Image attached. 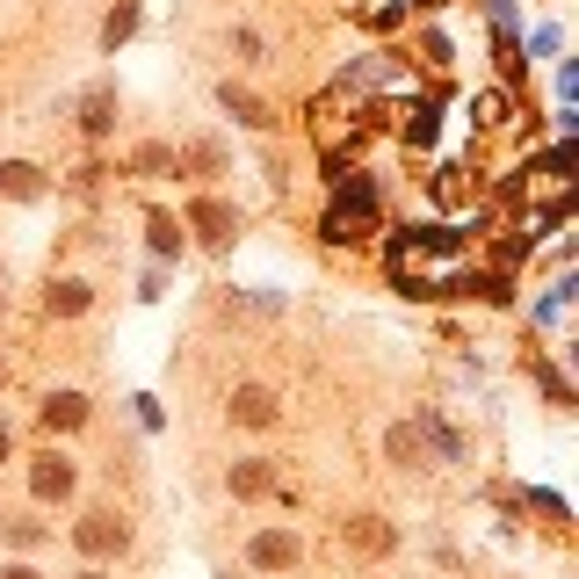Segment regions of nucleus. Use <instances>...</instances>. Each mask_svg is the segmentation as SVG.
I'll list each match as a JSON object with an SVG mask.
<instances>
[{
	"label": "nucleus",
	"instance_id": "4",
	"mask_svg": "<svg viewBox=\"0 0 579 579\" xmlns=\"http://www.w3.org/2000/svg\"><path fill=\"white\" fill-rule=\"evenodd\" d=\"M218 102H225V109H232V116H239L247 131H268V124H276V109H268L261 95H247V87H232V80L218 87Z\"/></svg>",
	"mask_w": 579,
	"mask_h": 579
},
{
	"label": "nucleus",
	"instance_id": "8",
	"mask_svg": "<svg viewBox=\"0 0 579 579\" xmlns=\"http://www.w3.org/2000/svg\"><path fill=\"white\" fill-rule=\"evenodd\" d=\"M80 420H87V399H73V391L66 399H44V428H80Z\"/></svg>",
	"mask_w": 579,
	"mask_h": 579
},
{
	"label": "nucleus",
	"instance_id": "10",
	"mask_svg": "<svg viewBox=\"0 0 579 579\" xmlns=\"http://www.w3.org/2000/svg\"><path fill=\"white\" fill-rule=\"evenodd\" d=\"M80 124H87V138H102V131L116 124V102H109V95H87V116H80Z\"/></svg>",
	"mask_w": 579,
	"mask_h": 579
},
{
	"label": "nucleus",
	"instance_id": "5",
	"mask_svg": "<svg viewBox=\"0 0 579 579\" xmlns=\"http://www.w3.org/2000/svg\"><path fill=\"white\" fill-rule=\"evenodd\" d=\"M37 493L44 500H66L73 493V464H66V456H37Z\"/></svg>",
	"mask_w": 579,
	"mask_h": 579
},
{
	"label": "nucleus",
	"instance_id": "2",
	"mask_svg": "<svg viewBox=\"0 0 579 579\" xmlns=\"http://www.w3.org/2000/svg\"><path fill=\"white\" fill-rule=\"evenodd\" d=\"M341 543L362 551V558H391V543H399V536H391L384 514H355V522H341Z\"/></svg>",
	"mask_w": 579,
	"mask_h": 579
},
{
	"label": "nucleus",
	"instance_id": "16",
	"mask_svg": "<svg viewBox=\"0 0 579 579\" xmlns=\"http://www.w3.org/2000/svg\"><path fill=\"white\" fill-rule=\"evenodd\" d=\"M80 579H102V572H80Z\"/></svg>",
	"mask_w": 579,
	"mask_h": 579
},
{
	"label": "nucleus",
	"instance_id": "9",
	"mask_svg": "<svg viewBox=\"0 0 579 579\" xmlns=\"http://www.w3.org/2000/svg\"><path fill=\"white\" fill-rule=\"evenodd\" d=\"M0 189L15 203H29V196H44V181H37V167H0Z\"/></svg>",
	"mask_w": 579,
	"mask_h": 579
},
{
	"label": "nucleus",
	"instance_id": "3",
	"mask_svg": "<svg viewBox=\"0 0 579 579\" xmlns=\"http://www.w3.org/2000/svg\"><path fill=\"white\" fill-rule=\"evenodd\" d=\"M73 543H80L87 558H109V551H124V543H131V529L116 522V514H87V522L73 529Z\"/></svg>",
	"mask_w": 579,
	"mask_h": 579
},
{
	"label": "nucleus",
	"instance_id": "17",
	"mask_svg": "<svg viewBox=\"0 0 579 579\" xmlns=\"http://www.w3.org/2000/svg\"><path fill=\"white\" fill-rule=\"evenodd\" d=\"M0 377H8V370H0Z\"/></svg>",
	"mask_w": 579,
	"mask_h": 579
},
{
	"label": "nucleus",
	"instance_id": "14",
	"mask_svg": "<svg viewBox=\"0 0 579 579\" xmlns=\"http://www.w3.org/2000/svg\"><path fill=\"white\" fill-rule=\"evenodd\" d=\"M0 579H37V572H29V565H8V572H0Z\"/></svg>",
	"mask_w": 579,
	"mask_h": 579
},
{
	"label": "nucleus",
	"instance_id": "1",
	"mask_svg": "<svg viewBox=\"0 0 579 579\" xmlns=\"http://www.w3.org/2000/svg\"><path fill=\"white\" fill-rule=\"evenodd\" d=\"M232 420H239V428H276L283 399H276L268 384H239V391H232Z\"/></svg>",
	"mask_w": 579,
	"mask_h": 579
},
{
	"label": "nucleus",
	"instance_id": "12",
	"mask_svg": "<svg viewBox=\"0 0 579 579\" xmlns=\"http://www.w3.org/2000/svg\"><path fill=\"white\" fill-rule=\"evenodd\" d=\"M51 312H66V319L87 312V283H58V290H51Z\"/></svg>",
	"mask_w": 579,
	"mask_h": 579
},
{
	"label": "nucleus",
	"instance_id": "11",
	"mask_svg": "<svg viewBox=\"0 0 579 579\" xmlns=\"http://www.w3.org/2000/svg\"><path fill=\"white\" fill-rule=\"evenodd\" d=\"M196 225H203V239H225L232 232V210L225 203H196Z\"/></svg>",
	"mask_w": 579,
	"mask_h": 579
},
{
	"label": "nucleus",
	"instance_id": "15",
	"mask_svg": "<svg viewBox=\"0 0 579 579\" xmlns=\"http://www.w3.org/2000/svg\"><path fill=\"white\" fill-rule=\"evenodd\" d=\"M0 456H8V428H0Z\"/></svg>",
	"mask_w": 579,
	"mask_h": 579
},
{
	"label": "nucleus",
	"instance_id": "6",
	"mask_svg": "<svg viewBox=\"0 0 579 579\" xmlns=\"http://www.w3.org/2000/svg\"><path fill=\"white\" fill-rule=\"evenodd\" d=\"M268 485H276V471H268V456H247V464H232V493H239V500L268 493Z\"/></svg>",
	"mask_w": 579,
	"mask_h": 579
},
{
	"label": "nucleus",
	"instance_id": "13",
	"mask_svg": "<svg viewBox=\"0 0 579 579\" xmlns=\"http://www.w3.org/2000/svg\"><path fill=\"white\" fill-rule=\"evenodd\" d=\"M391 456H399V464H420V442H413V428H391Z\"/></svg>",
	"mask_w": 579,
	"mask_h": 579
},
{
	"label": "nucleus",
	"instance_id": "7",
	"mask_svg": "<svg viewBox=\"0 0 579 579\" xmlns=\"http://www.w3.org/2000/svg\"><path fill=\"white\" fill-rule=\"evenodd\" d=\"M254 565H261V572L297 565V536H254Z\"/></svg>",
	"mask_w": 579,
	"mask_h": 579
}]
</instances>
